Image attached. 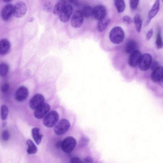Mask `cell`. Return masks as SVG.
<instances>
[{
	"mask_svg": "<svg viewBox=\"0 0 163 163\" xmlns=\"http://www.w3.org/2000/svg\"><path fill=\"white\" fill-rule=\"evenodd\" d=\"M34 20V18H31L29 20V22H31Z\"/></svg>",
	"mask_w": 163,
	"mask_h": 163,
	"instance_id": "obj_40",
	"label": "cell"
},
{
	"mask_svg": "<svg viewBox=\"0 0 163 163\" xmlns=\"http://www.w3.org/2000/svg\"><path fill=\"white\" fill-rule=\"evenodd\" d=\"M50 109V106L47 103H44L35 110L34 113V116L38 119H41L48 114Z\"/></svg>",
	"mask_w": 163,
	"mask_h": 163,
	"instance_id": "obj_14",
	"label": "cell"
},
{
	"mask_svg": "<svg viewBox=\"0 0 163 163\" xmlns=\"http://www.w3.org/2000/svg\"><path fill=\"white\" fill-rule=\"evenodd\" d=\"M45 98L40 94H37L34 95L30 100L29 106L30 108L36 110L44 103Z\"/></svg>",
	"mask_w": 163,
	"mask_h": 163,
	"instance_id": "obj_7",
	"label": "cell"
},
{
	"mask_svg": "<svg viewBox=\"0 0 163 163\" xmlns=\"http://www.w3.org/2000/svg\"><path fill=\"white\" fill-rule=\"evenodd\" d=\"M152 62L151 55L149 53L144 54L142 56L139 65L140 69L143 71H147L150 68Z\"/></svg>",
	"mask_w": 163,
	"mask_h": 163,
	"instance_id": "obj_8",
	"label": "cell"
},
{
	"mask_svg": "<svg viewBox=\"0 0 163 163\" xmlns=\"http://www.w3.org/2000/svg\"><path fill=\"white\" fill-rule=\"evenodd\" d=\"M160 85L163 88V78L159 82Z\"/></svg>",
	"mask_w": 163,
	"mask_h": 163,
	"instance_id": "obj_39",
	"label": "cell"
},
{
	"mask_svg": "<svg viewBox=\"0 0 163 163\" xmlns=\"http://www.w3.org/2000/svg\"><path fill=\"white\" fill-rule=\"evenodd\" d=\"M138 44L134 40H131L127 44L125 51L126 53L131 54L135 51H137Z\"/></svg>",
	"mask_w": 163,
	"mask_h": 163,
	"instance_id": "obj_20",
	"label": "cell"
},
{
	"mask_svg": "<svg viewBox=\"0 0 163 163\" xmlns=\"http://www.w3.org/2000/svg\"><path fill=\"white\" fill-rule=\"evenodd\" d=\"M125 36V33L123 29L119 26L113 28L109 34L110 41L115 44H120L123 42Z\"/></svg>",
	"mask_w": 163,
	"mask_h": 163,
	"instance_id": "obj_1",
	"label": "cell"
},
{
	"mask_svg": "<svg viewBox=\"0 0 163 163\" xmlns=\"http://www.w3.org/2000/svg\"><path fill=\"white\" fill-rule=\"evenodd\" d=\"M163 78V66H159L154 70L152 75V81L156 83L159 82Z\"/></svg>",
	"mask_w": 163,
	"mask_h": 163,
	"instance_id": "obj_17",
	"label": "cell"
},
{
	"mask_svg": "<svg viewBox=\"0 0 163 163\" xmlns=\"http://www.w3.org/2000/svg\"><path fill=\"white\" fill-rule=\"evenodd\" d=\"M59 118L58 113L53 111L48 113L44 117L43 124L46 127L49 128L53 127L56 125Z\"/></svg>",
	"mask_w": 163,
	"mask_h": 163,
	"instance_id": "obj_2",
	"label": "cell"
},
{
	"mask_svg": "<svg viewBox=\"0 0 163 163\" xmlns=\"http://www.w3.org/2000/svg\"><path fill=\"white\" fill-rule=\"evenodd\" d=\"M28 148L27 150V152L29 154H34L36 153L37 152L38 149L34 143L31 140H28L26 142Z\"/></svg>",
	"mask_w": 163,
	"mask_h": 163,
	"instance_id": "obj_22",
	"label": "cell"
},
{
	"mask_svg": "<svg viewBox=\"0 0 163 163\" xmlns=\"http://www.w3.org/2000/svg\"><path fill=\"white\" fill-rule=\"evenodd\" d=\"M11 48V43L6 39H2L0 41V54L4 55L8 54Z\"/></svg>",
	"mask_w": 163,
	"mask_h": 163,
	"instance_id": "obj_16",
	"label": "cell"
},
{
	"mask_svg": "<svg viewBox=\"0 0 163 163\" xmlns=\"http://www.w3.org/2000/svg\"><path fill=\"white\" fill-rule=\"evenodd\" d=\"M93 8L90 6H85L82 11L84 17L88 18L93 16Z\"/></svg>",
	"mask_w": 163,
	"mask_h": 163,
	"instance_id": "obj_24",
	"label": "cell"
},
{
	"mask_svg": "<svg viewBox=\"0 0 163 163\" xmlns=\"http://www.w3.org/2000/svg\"><path fill=\"white\" fill-rule=\"evenodd\" d=\"M9 67L7 64L2 62L0 65V75L2 77H5L8 74Z\"/></svg>",
	"mask_w": 163,
	"mask_h": 163,
	"instance_id": "obj_26",
	"label": "cell"
},
{
	"mask_svg": "<svg viewBox=\"0 0 163 163\" xmlns=\"http://www.w3.org/2000/svg\"><path fill=\"white\" fill-rule=\"evenodd\" d=\"M52 5L51 2L45 3L43 5V9L46 12H49L52 10Z\"/></svg>",
	"mask_w": 163,
	"mask_h": 163,
	"instance_id": "obj_29",
	"label": "cell"
},
{
	"mask_svg": "<svg viewBox=\"0 0 163 163\" xmlns=\"http://www.w3.org/2000/svg\"><path fill=\"white\" fill-rule=\"evenodd\" d=\"M73 11V7L69 3L66 6L63 11L59 15V19L63 22H68L71 15Z\"/></svg>",
	"mask_w": 163,
	"mask_h": 163,
	"instance_id": "obj_11",
	"label": "cell"
},
{
	"mask_svg": "<svg viewBox=\"0 0 163 163\" xmlns=\"http://www.w3.org/2000/svg\"><path fill=\"white\" fill-rule=\"evenodd\" d=\"M32 136L36 144L39 145L41 142L43 135L40 133V130L39 129L35 128L32 130Z\"/></svg>",
	"mask_w": 163,
	"mask_h": 163,
	"instance_id": "obj_21",
	"label": "cell"
},
{
	"mask_svg": "<svg viewBox=\"0 0 163 163\" xmlns=\"http://www.w3.org/2000/svg\"><path fill=\"white\" fill-rule=\"evenodd\" d=\"M123 20L126 22L128 24H129L132 22L131 18L129 16H124L123 17Z\"/></svg>",
	"mask_w": 163,
	"mask_h": 163,
	"instance_id": "obj_37",
	"label": "cell"
},
{
	"mask_svg": "<svg viewBox=\"0 0 163 163\" xmlns=\"http://www.w3.org/2000/svg\"><path fill=\"white\" fill-rule=\"evenodd\" d=\"M153 33V29H149L147 32L146 35V38L147 41L151 39Z\"/></svg>",
	"mask_w": 163,
	"mask_h": 163,
	"instance_id": "obj_34",
	"label": "cell"
},
{
	"mask_svg": "<svg viewBox=\"0 0 163 163\" xmlns=\"http://www.w3.org/2000/svg\"><path fill=\"white\" fill-rule=\"evenodd\" d=\"M111 22V20L106 17L98 20L97 26V31L103 32L106 29Z\"/></svg>",
	"mask_w": 163,
	"mask_h": 163,
	"instance_id": "obj_19",
	"label": "cell"
},
{
	"mask_svg": "<svg viewBox=\"0 0 163 163\" xmlns=\"http://www.w3.org/2000/svg\"><path fill=\"white\" fill-rule=\"evenodd\" d=\"M159 66L158 62L156 61H152L150 68V69L153 71Z\"/></svg>",
	"mask_w": 163,
	"mask_h": 163,
	"instance_id": "obj_32",
	"label": "cell"
},
{
	"mask_svg": "<svg viewBox=\"0 0 163 163\" xmlns=\"http://www.w3.org/2000/svg\"><path fill=\"white\" fill-rule=\"evenodd\" d=\"M70 124L67 119L61 120L56 125L54 128V132L58 135L65 134L70 129Z\"/></svg>",
	"mask_w": 163,
	"mask_h": 163,
	"instance_id": "obj_4",
	"label": "cell"
},
{
	"mask_svg": "<svg viewBox=\"0 0 163 163\" xmlns=\"http://www.w3.org/2000/svg\"><path fill=\"white\" fill-rule=\"evenodd\" d=\"M70 163H82V161L79 158L74 157L71 159Z\"/></svg>",
	"mask_w": 163,
	"mask_h": 163,
	"instance_id": "obj_36",
	"label": "cell"
},
{
	"mask_svg": "<svg viewBox=\"0 0 163 163\" xmlns=\"http://www.w3.org/2000/svg\"><path fill=\"white\" fill-rule=\"evenodd\" d=\"M3 1L6 2H9L11 1L10 0H3Z\"/></svg>",
	"mask_w": 163,
	"mask_h": 163,
	"instance_id": "obj_41",
	"label": "cell"
},
{
	"mask_svg": "<svg viewBox=\"0 0 163 163\" xmlns=\"http://www.w3.org/2000/svg\"><path fill=\"white\" fill-rule=\"evenodd\" d=\"M2 139L4 141H7L10 137V135L8 132L7 130L4 131L2 134Z\"/></svg>",
	"mask_w": 163,
	"mask_h": 163,
	"instance_id": "obj_31",
	"label": "cell"
},
{
	"mask_svg": "<svg viewBox=\"0 0 163 163\" xmlns=\"http://www.w3.org/2000/svg\"><path fill=\"white\" fill-rule=\"evenodd\" d=\"M82 163H93V161L90 157H87L82 161Z\"/></svg>",
	"mask_w": 163,
	"mask_h": 163,
	"instance_id": "obj_35",
	"label": "cell"
},
{
	"mask_svg": "<svg viewBox=\"0 0 163 163\" xmlns=\"http://www.w3.org/2000/svg\"><path fill=\"white\" fill-rule=\"evenodd\" d=\"M106 10L103 5H98L93 8V16L95 19L99 20L106 17Z\"/></svg>",
	"mask_w": 163,
	"mask_h": 163,
	"instance_id": "obj_10",
	"label": "cell"
},
{
	"mask_svg": "<svg viewBox=\"0 0 163 163\" xmlns=\"http://www.w3.org/2000/svg\"><path fill=\"white\" fill-rule=\"evenodd\" d=\"M115 4L117 11L119 13H121L125 10L126 7V4L125 1L123 0L115 1Z\"/></svg>",
	"mask_w": 163,
	"mask_h": 163,
	"instance_id": "obj_25",
	"label": "cell"
},
{
	"mask_svg": "<svg viewBox=\"0 0 163 163\" xmlns=\"http://www.w3.org/2000/svg\"><path fill=\"white\" fill-rule=\"evenodd\" d=\"M142 56L141 52L137 50L130 55L129 64L132 67H136L139 65Z\"/></svg>",
	"mask_w": 163,
	"mask_h": 163,
	"instance_id": "obj_9",
	"label": "cell"
},
{
	"mask_svg": "<svg viewBox=\"0 0 163 163\" xmlns=\"http://www.w3.org/2000/svg\"><path fill=\"white\" fill-rule=\"evenodd\" d=\"M139 2V1L138 0L130 1V5L131 8L133 10L136 9L138 6Z\"/></svg>",
	"mask_w": 163,
	"mask_h": 163,
	"instance_id": "obj_30",
	"label": "cell"
},
{
	"mask_svg": "<svg viewBox=\"0 0 163 163\" xmlns=\"http://www.w3.org/2000/svg\"><path fill=\"white\" fill-rule=\"evenodd\" d=\"M134 21L136 31L137 32L140 33L142 25V20L141 16L138 14L136 15L134 17Z\"/></svg>",
	"mask_w": 163,
	"mask_h": 163,
	"instance_id": "obj_23",
	"label": "cell"
},
{
	"mask_svg": "<svg viewBox=\"0 0 163 163\" xmlns=\"http://www.w3.org/2000/svg\"><path fill=\"white\" fill-rule=\"evenodd\" d=\"M62 143V141L58 142L56 144V147L58 148H61Z\"/></svg>",
	"mask_w": 163,
	"mask_h": 163,
	"instance_id": "obj_38",
	"label": "cell"
},
{
	"mask_svg": "<svg viewBox=\"0 0 163 163\" xmlns=\"http://www.w3.org/2000/svg\"><path fill=\"white\" fill-rule=\"evenodd\" d=\"M9 112L8 108L5 105H3L1 108V118L3 120L7 118Z\"/></svg>",
	"mask_w": 163,
	"mask_h": 163,
	"instance_id": "obj_28",
	"label": "cell"
},
{
	"mask_svg": "<svg viewBox=\"0 0 163 163\" xmlns=\"http://www.w3.org/2000/svg\"><path fill=\"white\" fill-rule=\"evenodd\" d=\"M84 17L82 11L79 10L75 12L71 20L72 26L75 28L80 27L83 23Z\"/></svg>",
	"mask_w": 163,
	"mask_h": 163,
	"instance_id": "obj_6",
	"label": "cell"
},
{
	"mask_svg": "<svg viewBox=\"0 0 163 163\" xmlns=\"http://www.w3.org/2000/svg\"><path fill=\"white\" fill-rule=\"evenodd\" d=\"M68 4V1H60L56 4L53 10V14L56 15H59L66 6Z\"/></svg>",
	"mask_w": 163,
	"mask_h": 163,
	"instance_id": "obj_18",
	"label": "cell"
},
{
	"mask_svg": "<svg viewBox=\"0 0 163 163\" xmlns=\"http://www.w3.org/2000/svg\"><path fill=\"white\" fill-rule=\"evenodd\" d=\"M156 44L158 49H161L163 47V42L160 30H158L157 34Z\"/></svg>",
	"mask_w": 163,
	"mask_h": 163,
	"instance_id": "obj_27",
	"label": "cell"
},
{
	"mask_svg": "<svg viewBox=\"0 0 163 163\" xmlns=\"http://www.w3.org/2000/svg\"><path fill=\"white\" fill-rule=\"evenodd\" d=\"M10 88V85L7 83L4 84L2 87V93H6L9 91Z\"/></svg>",
	"mask_w": 163,
	"mask_h": 163,
	"instance_id": "obj_33",
	"label": "cell"
},
{
	"mask_svg": "<svg viewBox=\"0 0 163 163\" xmlns=\"http://www.w3.org/2000/svg\"><path fill=\"white\" fill-rule=\"evenodd\" d=\"M77 141L72 136H69L62 141L61 148L65 152L69 153L72 152L76 147Z\"/></svg>",
	"mask_w": 163,
	"mask_h": 163,
	"instance_id": "obj_3",
	"label": "cell"
},
{
	"mask_svg": "<svg viewBox=\"0 0 163 163\" xmlns=\"http://www.w3.org/2000/svg\"><path fill=\"white\" fill-rule=\"evenodd\" d=\"M29 94V90L27 88L22 86L19 88L15 94V98L17 101L22 102L26 99Z\"/></svg>",
	"mask_w": 163,
	"mask_h": 163,
	"instance_id": "obj_15",
	"label": "cell"
},
{
	"mask_svg": "<svg viewBox=\"0 0 163 163\" xmlns=\"http://www.w3.org/2000/svg\"><path fill=\"white\" fill-rule=\"evenodd\" d=\"M27 9L25 3L22 1L18 2L14 6L13 15L16 18L22 17L26 14Z\"/></svg>",
	"mask_w": 163,
	"mask_h": 163,
	"instance_id": "obj_5",
	"label": "cell"
},
{
	"mask_svg": "<svg viewBox=\"0 0 163 163\" xmlns=\"http://www.w3.org/2000/svg\"><path fill=\"white\" fill-rule=\"evenodd\" d=\"M14 6L12 4H9L4 7L1 12V16L3 20H8L13 15Z\"/></svg>",
	"mask_w": 163,
	"mask_h": 163,
	"instance_id": "obj_13",
	"label": "cell"
},
{
	"mask_svg": "<svg viewBox=\"0 0 163 163\" xmlns=\"http://www.w3.org/2000/svg\"><path fill=\"white\" fill-rule=\"evenodd\" d=\"M160 7V1L157 0L156 1L149 12L148 17L145 23V26H147L151 20L156 16L159 11Z\"/></svg>",
	"mask_w": 163,
	"mask_h": 163,
	"instance_id": "obj_12",
	"label": "cell"
}]
</instances>
